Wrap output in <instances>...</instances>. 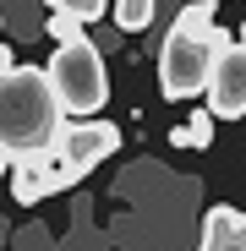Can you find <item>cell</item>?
Segmentation results:
<instances>
[{
	"instance_id": "8992f818",
	"label": "cell",
	"mask_w": 246,
	"mask_h": 251,
	"mask_svg": "<svg viewBox=\"0 0 246 251\" xmlns=\"http://www.w3.org/2000/svg\"><path fill=\"white\" fill-rule=\"evenodd\" d=\"M197 251H246V213H235V207H224V202L208 207Z\"/></svg>"
},
{
	"instance_id": "7c38bea8",
	"label": "cell",
	"mask_w": 246,
	"mask_h": 251,
	"mask_svg": "<svg viewBox=\"0 0 246 251\" xmlns=\"http://www.w3.org/2000/svg\"><path fill=\"white\" fill-rule=\"evenodd\" d=\"M44 33L55 38V44H77V38H88V22H77V17H60V11H50Z\"/></svg>"
},
{
	"instance_id": "5bb4252c",
	"label": "cell",
	"mask_w": 246,
	"mask_h": 251,
	"mask_svg": "<svg viewBox=\"0 0 246 251\" xmlns=\"http://www.w3.org/2000/svg\"><path fill=\"white\" fill-rule=\"evenodd\" d=\"M0 38H6V17H0Z\"/></svg>"
},
{
	"instance_id": "52a82bcc",
	"label": "cell",
	"mask_w": 246,
	"mask_h": 251,
	"mask_svg": "<svg viewBox=\"0 0 246 251\" xmlns=\"http://www.w3.org/2000/svg\"><path fill=\"white\" fill-rule=\"evenodd\" d=\"M11 197L22 202V207H33V202H44L50 191H44V158H11Z\"/></svg>"
},
{
	"instance_id": "ba28073f",
	"label": "cell",
	"mask_w": 246,
	"mask_h": 251,
	"mask_svg": "<svg viewBox=\"0 0 246 251\" xmlns=\"http://www.w3.org/2000/svg\"><path fill=\"white\" fill-rule=\"evenodd\" d=\"M109 11H115V27L120 33H142L159 11V0H109Z\"/></svg>"
},
{
	"instance_id": "30bf717a",
	"label": "cell",
	"mask_w": 246,
	"mask_h": 251,
	"mask_svg": "<svg viewBox=\"0 0 246 251\" xmlns=\"http://www.w3.org/2000/svg\"><path fill=\"white\" fill-rule=\"evenodd\" d=\"M214 17H219V6H214V0H191V6L186 11H175V33H208L214 27Z\"/></svg>"
},
{
	"instance_id": "7a4b0ae2",
	"label": "cell",
	"mask_w": 246,
	"mask_h": 251,
	"mask_svg": "<svg viewBox=\"0 0 246 251\" xmlns=\"http://www.w3.org/2000/svg\"><path fill=\"white\" fill-rule=\"evenodd\" d=\"M44 71H50V88H55V99H60L66 115L93 120V115L104 109V99H109V76H104V55H99L93 38L60 44V50L50 55Z\"/></svg>"
},
{
	"instance_id": "6da1fadb",
	"label": "cell",
	"mask_w": 246,
	"mask_h": 251,
	"mask_svg": "<svg viewBox=\"0 0 246 251\" xmlns=\"http://www.w3.org/2000/svg\"><path fill=\"white\" fill-rule=\"evenodd\" d=\"M60 126H66V109L44 66L0 71V148L11 158H50Z\"/></svg>"
},
{
	"instance_id": "4fadbf2b",
	"label": "cell",
	"mask_w": 246,
	"mask_h": 251,
	"mask_svg": "<svg viewBox=\"0 0 246 251\" xmlns=\"http://www.w3.org/2000/svg\"><path fill=\"white\" fill-rule=\"evenodd\" d=\"M6 170H11V153H6V148H0V175H6Z\"/></svg>"
},
{
	"instance_id": "3957f363",
	"label": "cell",
	"mask_w": 246,
	"mask_h": 251,
	"mask_svg": "<svg viewBox=\"0 0 246 251\" xmlns=\"http://www.w3.org/2000/svg\"><path fill=\"white\" fill-rule=\"evenodd\" d=\"M224 44H230L224 27H208V33H175L170 27V38L159 50V93L170 104L208 93V76H214V60H219Z\"/></svg>"
},
{
	"instance_id": "8fae6325",
	"label": "cell",
	"mask_w": 246,
	"mask_h": 251,
	"mask_svg": "<svg viewBox=\"0 0 246 251\" xmlns=\"http://www.w3.org/2000/svg\"><path fill=\"white\" fill-rule=\"evenodd\" d=\"M44 6L60 11V17H77V22H99L109 11V0H44Z\"/></svg>"
},
{
	"instance_id": "9c48e42d",
	"label": "cell",
	"mask_w": 246,
	"mask_h": 251,
	"mask_svg": "<svg viewBox=\"0 0 246 251\" xmlns=\"http://www.w3.org/2000/svg\"><path fill=\"white\" fill-rule=\"evenodd\" d=\"M214 126H219V120H214L208 109H197L186 126H175V131H170V142H175V148H208V142H214Z\"/></svg>"
},
{
	"instance_id": "277c9868",
	"label": "cell",
	"mask_w": 246,
	"mask_h": 251,
	"mask_svg": "<svg viewBox=\"0 0 246 251\" xmlns=\"http://www.w3.org/2000/svg\"><path fill=\"white\" fill-rule=\"evenodd\" d=\"M202 99H208V115L214 120H241L246 115V27H241V38H230V44L219 50Z\"/></svg>"
},
{
	"instance_id": "5b68a950",
	"label": "cell",
	"mask_w": 246,
	"mask_h": 251,
	"mask_svg": "<svg viewBox=\"0 0 246 251\" xmlns=\"http://www.w3.org/2000/svg\"><path fill=\"white\" fill-rule=\"evenodd\" d=\"M115 148H120V126H109V120H77V126H60V137H55V158H66L82 175L93 164H104Z\"/></svg>"
}]
</instances>
